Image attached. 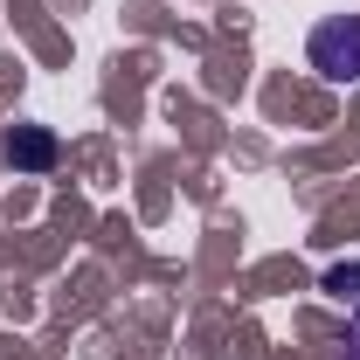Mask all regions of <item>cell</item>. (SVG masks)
<instances>
[{
    "mask_svg": "<svg viewBox=\"0 0 360 360\" xmlns=\"http://www.w3.org/2000/svg\"><path fill=\"white\" fill-rule=\"evenodd\" d=\"M312 70L333 84H360V14H333L312 28Z\"/></svg>",
    "mask_w": 360,
    "mask_h": 360,
    "instance_id": "cell-1",
    "label": "cell"
},
{
    "mask_svg": "<svg viewBox=\"0 0 360 360\" xmlns=\"http://www.w3.org/2000/svg\"><path fill=\"white\" fill-rule=\"evenodd\" d=\"M7 160H14V167H49V160H56V139H49L42 125H14V132H7Z\"/></svg>",
    "mask_w": 360,
    "mask_h": 360,
    "instance_id": "cell-2",
    "label": "cell"
}]
</instances>
